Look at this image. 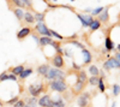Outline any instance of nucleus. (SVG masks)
<instances>
[{
	"label": "nucleus",
	"mask_w": 120,
	"mask_h": 107,
	"mask_svg": "<svg viewBox=\"0 0 120 107\" xmlns=\"http://www.w3.org/2000/svg\"><path fill=\"white\" fill-rule=\"evenodd\" d=\"M18 100H19V96H18V95H16V96H13V98L8 99L7 101H4V105H5V106H13Z\"/></svg>",
	"instance_id": "c756f323"
},
{
	"label": "nucleus",
	"mask_w": 120,
	"mask_h": 107,
	"mask_svg": "<svg viewBox=\"0 0 120 107\" xmlns=\"http://www.w3.org/2000/svg\"><path fill=\"white\" fill-rule=\"evenodd\" d=\"M112 90H113V92H112V93H113V96L115 98V96H118V95L120 94V85L116 84V83L113 84V85H112Z\"/></svg>",
	"instance_id": "f704fd0d"
},
{
	"label": "nucleus",
	"mask_w": 120,
	"mask_h": 107,
	"mask_svg": "<svg viewBox=\"0 0 120 107\" xmlns=\"http://www.w3.org/2000/svg\"><path fill=\"white\" fill-rule=\"evenodd\" d=\"M33 33L37 34V35H41V36H48V37H52L51 34V29H49L46 23H35V27L33 29Z\"/></svg>",
	"instance_id": "20e7f679"
},
{
	"label": "nucleus",
	"mask_w": 120,
	"mask_h": 107,
	"mask_svg": "<svg viewBox=\"0 0 120 107\" xmlns=\"http://www.w3.org/2000/svg\"><path fill=\"white\" fill-rule=\"evenodd\" d=\"M22 3L24 4L26 11H30V12H33V13H35V12H36V11H35V8H34L33 0H22Z\"/></svg>",
	"instance_id": "5701e85b"
},
{
	"label": "nucleus",
	"mask_w": 120,
	"mask_h": 107,
	"mask_svg": "<svg viewBox=\"0 0 120 107\" xmlns=\"http://www.w3.org/2000/svg\"><path fill=\"white\" fill-rule=\"evenodd\" d=\"M105 48L107 50V52H111V51H114L115 50V45L113 42V40L111 38V35L107 34L106 35V38H105Z\"/></svg>",
	"instance_id": "4468645a"
},
{
	"label": "nucleus",
	"mask_w": 120,
	"mask_h": 107,
	"mask_svg": "<svg viewBox=\"0 0 120 107\" xmlns=\"http://www.w3.org/2000/svg\"><path fill=\"white\" fill-rule=\"evenodd\" d=\"M70 1H72V3H73V1H76V0H70Z\"/></svg>",
	"instance_id": "8fccbe9b"
},
{
	"label": "nucleus",
	"mask_w": 120,
	"mask_h": 107,
	"mask_svg": "<svg viewBox=\"0 0 120 107\" xmlns=\"http://www.w3.org/2000/svg\"><path fill=\"white\" fill-rule=\"evenodd\" d=\"M98 81H100V77L98 76H90L89 78H88V84L93 85V87H97Z\"/></svg>",
	"instance_id": "a878e982"
},
{
	"label": "nucleus",
	"mask_w": 120,
	"mask_h": 107,
	"mask_svg": "<svg viewBox=\"0 0 120 107\" xmlns=\"http://www.w3.org/2000/svg\"><path fill=\"white\" fill-rule=\"evenodd\" d=\"M97 88L100 90V93H105L106 92V83H105V78L100 76V81H98V84H97Z\"/></svg>",
	"instance_id": "bb28decb"
},
{
	"label": "nucleus",
	"mask_w": 120,
	"mask_h": 107,
	"mask_svg": "<svg viewBox=\"0 0 120 107\" xmlns=\"http://www.w3.org/2000/svg\"><path fill=\"white\" fill-rule=\"evenodd\" d=\"M66 42L68 45H73V46H76L78 48H81V50H84V48H85V45H83L82 42H79L77 40H66Z\"/></svg>",
	"instance_id": "c85d7f7f"
},
{
	"label": "nucleus",
	"mask_w": 120,
	"mask_h": 107,
	"mask_svg": "<svg viewBox=\"0 0 120 107\" xmlns=\"http://www.w3.org/2000/svg\"><path fill=\"white\" fill-rule=\"evenodd\" d=\"M109 8H111V6H106L105 10L97 16V19L100 22H101V24H108L109 22Z\"/></svg>",
	"instance_id": "9b49d317"
},
{
	"label": "nucleus",
	"mask_w": 120,
	"mask_h": 107,
	"mask_svg": "<svg viewBox=\"0 0 120 107\" xmlns=\"http://www.w3.org/2000/svg\"><path fill=\"white\" fill-rule=\"evenodd\" d=\"M61 41H58V40H53V42H52V47L54 48V50L56 51V53L58 54H61V55H64V48L61 47Z\"/></svg>",
	"instance_id": "aec40b11"
},
{
	"label": "nucleus",
	"mask_w": 120,
	"mask_h": 107,
	"mask_svg": "<svg viewBox=\"0 0 120 107\" xmlns=\"http://www.w3.org/2000/svg\"><path fill=\"white\" fill-rule=\"evenodd\" d=\"M103 10H105V6H98V7L94 8L93 11H91V13H90V15H91L93 17H94V16H98L100 13H101V12L103 11Z\"/></svg>",
	"instance_id": "473e14b6"
},
{
	"label": "nucleus",
	"mask_w": 120,
	"mask_h": 107,
	"mask_svg": "<svg viewBox=\"0 0 120 107\" xmlns=\"http://www.w3.org/2000/svg\"><path fill=\"white\" fill-rule=\"evenodd\" d=\"M4 107H5V106H4Z\"/></svg>",
	"instance_id": "603ef678"
},
{
	"label": "nucleus",
	"mask_w": 120,
	"mask_h": 107,
	"mask_svg": "<svg viewBox=\"0 0 120 107\" xmlns=\"http://www.w3.org/2000/svg\"><path fill=\"white\" fill-rule=\"evenodd\" d=\"M91 102V93L90 92H83L79 94L77 99V105L78 107H86Z\"/></svg>",
	"instance_id": "39448f33"
},
{
	"label": "nucleus",
	"mask_w": 120,
	"mask_h": 107,
	"mask_svg": "<svg viewBox=\"0 0 120 107\" xmlns=\"http://www.w3.org/2000/svg\"><path fill=\"white\" fill-rule=\"evenodd\" d=\"M51 69V65L49 64H41V65H38L37 66V69H36V72L38 76H41V77H45L48 72V70Z\"/></svg>",
	"instance_id": "dca6fc26"
},
{
	"label": "nucleus",
	"mask_w": 120,
	"mask_h": 107,
	"mask_svg": "<svg viewBox=\"0 0 120 107\" xmlns=\"http://www.w3.org/2000/svg\"><path fill=\"white\" fill-rule=\"evenodd\" d=\"M82 54H83V64L84 65H89L93 61V54L90 53V51L85 47L84 50H82Z\"/></svg>",
	"instance_id": "ddd939ff"
},
{
	"label": "nucleus",
	"mask_w": 120,
	"mask_h": 107,
	"mask_svg": "<svg viewBox=\"0 0 120 107\" xmlns=\"http://www.w3.org/2000/svg\"><path fill=\"white\" fill-rule=\"evenodd\" d=\"M64 55H66L67 58H73L72 55V51L68 50V48H64Z\"/></svg>",
	"instance_id": "4c0bfd02"
},
{
	"label": "nucleus",
	"mask_w": 120,
	"mask_h": 107,
	"mask_svg": "<svg viewBox=\"0 0 120 107\" xmlns=\"http://www.w3.org/2000/svg\"><path fill=\"white\" fill-rule=\"evenodd\" d=\"M76 16H77V18L79 19V21H81V23H82V27H83V28H89L88 23L85 22V18H84L83 13H79V12H76Z\"/></svg>",
	"instance_id": "7c9ffc66"
},
{
	"label": "nucleus",
	"mask_w": 120,
	"mask_h": 107,
	"mask_svg": "<svg viewBox=\"0 0 120 107\" xmlns=\"http://www.w3.org/2000/svg\"><path fill=\"white\" fill-rule=\"evenodd\" d=\"M101 28V22L98 21V19L96 18H94V21L91 22V24L89 25V30H90V33H95L96 30H98V29Z\"/></svg>",
	"instance_id": "412c9836"
},
{
	"label": "nucleus",
	"mask_w": 120,
	"mask_h": 107,
	"mask_svg": "<svg viewBox=\"0 0 120 107\" xmlns=\"http://www.w3.org/2000/svg\"><path fill=\"white\" fill-rule=\"evenodd\" d=\"M119 28H120V24H119Z\"/></svg>",
	"instance_id": "3c124183"
},
{
	"label": "nucleus",
	"mask_w": 120,
	"mask_h": 107,
	"mask_svg": "<svg viewBox=\"0 0 120 107\" xmlns=\"http://www.w3.org/2000/svg\"><path fill=\"white\" fill-rule=\"evenodd\" d=\"M25 69L24 67V65L23 64H21V65H17V66H12V67H10V69L7 70V72H10V73H13V75H16L17 77L21 75L22 72H23V70Z\"/></svg>",
	"instance_id": "f3484780"
},
{
	"label": "nucleus",
	"mask_w": 120,
	"mask_h": 107,
	"mask_svg": "<svg viewBox=\"0 0 120 107\" xmlns=\"http://www.w3.org/2000/svg\"><path fill=\"white\" fill-rule=\"evenodd\" d=\"M25 103H29V105H37L38 103V98H35V96H28V98L24 99Z\"/></svg>",
	"instance_id": "cd10ccee"
},
{
	"label": "nucleus",
	"mask_w": 120,
	"mask_h": 107,
	"mask_svg": "<svg viewBox=\"0 0 120 107\" xmlns=\"http://www.w3.org/2000/svg\"><path fill=\"white\" fill-rule=\"evenodd\" d=\"M82 69H81V65H78V64H76L75 61L72 63V71H75V72H78V71H81Z\"/></svg>",
	"instance_id": "58836bf2"
},
{
	"label": "nucleus",
	"mask_w": 120,
	"mask_h": 107,
	"mask_svg": "<svg viewBox=\"0 0 120 107\" xmlns=\"http://www.w3.org/2000/svg\"><path fill=\"white\" fill-rule=\"evenodd\" d=\"M78 38V35L77 34H73V35H71L70 37H65V40H77Z\"/></svg>",
	"instance_id": "79ce46f5"
},
{
	"label": "nucleus",
	"mask_w": 120,
	"mask_h": 107,
	"mask_svg": "<svg viewBox=\"0 0 120 107\" xmlns=\"http://www.w3.org/2000/svg\"><path fill=\"white\" fill-rule=\"evenodd\" d=\"M12 12H13V15L16 16V18L18 19L21 23H23V18H24V11H23V8H19V7H15L13 10H12Z\"/></svg>",
	"instance_id": "6ab92c4d"
},
{
	"label": "nucleus",
	"mask_w": 120,
	"mask_h": 107,
	"mask_svg": "<svg viewBox=\"0 0 120 107\" xmlns=\"http://www.w3.org/2000/svg\"><path fill=\"white\" fill-rule=\"evenodd\" d=\"M24 107H37V105H29V103H25Z\"/></svg>",
	"instance_id": "c03bdc74"
},
{
	"label": "nucleus",
	"mask_w": 120,
	"mask_h": 107,
	"mask_svg": "<svg viewBox=\"0 0 120 107\" xmlns=\"http://www.w3.org/2000/svg\"><path fill=\"white\" fill-rule=\"evenodd\" d=\"M5 105H4V101H1V100H0V107H4Z\"/></svg>",
	"instance_id": "49530a36"
},
{
	"label": "nucleus",
	"mask_w": 120,
	"mask_h": 107,
	"mask_svg": "<svg viewBox=\"0 0 120 107\" xmlns=\"http://www.w3.org/2000/svg\"><path fill=\"white\" fill-rule=\"evenodd\" d=\"M88 72L91 75V76H100V70H98V67H97L96 65H94V64L89 65V67H88Z\"/></svg>",
	"instance_id": "393cba45"
},
{
	"label": "nucleus",
	"mask_w": 120,
	"mask_h": 107,
	"mask_svg": "<svg viewBox=\"0 0 120 107\" xmlns=\"http://www.w3.org/2000/svg\"><path fill=\"white\" fill-rule=\"evenodd\" d=\"M45 80L47 81H53V80H66V73L61 69L56 67H51L48 70L47 75L45 76Z\"/></svg>",
	"instance_id": "7ed1b4c3"
},
{
	"label": "nucleus",
	"mask_w": 120,
	"mask_h": 107,
	"mask_svg": "<svg viewBox=\"0 0 120 107\" xmlns=\"http://www.w3.org/2000/svg\"><path fill=\"white\" fill-rule=\"evenodd\" d=\"M76 77H77V81H79V82H82V83L88 85V78H89V77L86 76V71L81 70V71L76 72Z\"/></svg>",
	"instance_id": "a211bd4d"
},
{
	"label": "nucleus",
	"mask_w": 120,
	"mask_h": 107,
	"mask_svg": "<svg viewBox=\"0 0 120 107\" xmlns=\"http://www.w3.org/2000/svg\"><path fill=\"white\" fill-rule=\"evenodd\" d=\"M47 90H48V83H43V82L31 83L26 88V92L29 93V95L35 96V98H38L42 93H47Z\"/></svg>",
	"instance_id": "f257e3e1"
},
{
	"label": "nucleus",
	"mask_w": 120,
	"mask_h": 107,
	"mask_svg": "<svg viewBox=\"0 0 120 107\" xmlns=\"http://www.w3.org/2000/svg\"><path fill=\"white\" fill-rule=\"evenodd\" d=\"M112 107H116V102H115V101H113V103H112Z\"/></svg>",
	"instance_id": "de8ad7c7"
},
{
	"label": "nucleus",
	"mask_w": 120,
	"mask_h": 107,
	"mask_svg": "<svg viewBox=\"0 0 120 107\" xmlns=\"http://www.w3.org/2000/svg\"><path fill=\"white\" fill-rule=\"evenodd\" d=\"M48 88L53 92L61 94L68 89V84L66 83L65 80H53V81L48 82Z\"/></svg>",
	"instance_id": "f03ea898"
},
{
	"label": "nucleus",
	"mask_w": 120,
	"mask_h": 107,
	"mask_svg": "<svg viewBox=\"0 0 120 107\" xmlns=\"http://www.w3.org/2000/svg\"><path fill=\"white\" fill-rule=\"evenodd\" d=\"M48 61L51 65H53V67H56V69H64L65 67V61H64V58L61 54L55 53L52 58H49Z\"/></svg>",
	"instance_id": "423d86ee"
},
{
	"label": "nucleus",
	"mask_w": 120,
	"mask_h": 107,
	"mask_svg": "<svg viewBox=\"0 0 120 107\" xmlns=\"http://www.w3.org/2000/svg\"><path fill=\"white\" fill-rule=\"evenodd\" d=\"M40 107H53V99L49 94H45L38 98V103Z\"/></svg>",
	"instance_id": "6e6552de"
},
{
	"label": "nucleus",
	"mask_w": 120,
	"mask_h": 107,
	"mask_svg": "<svg viewBox=\"0 0 120 107\" xmlns=\"http://www.w3.org/2000/svg\"><path fill=\"white\" fill-rule=\"evenodd\" d=\"M31 34H33V28L31 27H23L22 29H19V30L17 31V40L23 41L24 38H26Z\"/></svg>",
	"instance_id": "1a4fd4ad"
},
{
	"label": "nucleus",
	"mask_w": 120,
	"mask_h": 107,
	"mask_svg": "<svg viewBox=\"0 0 120 107\" xmlns=\"http://www.w3.org/2000/svg\"><path fill=\"white\" fill-rule=\"evenodd\" d=\"M114 58H115V59L120 63V52H116V53H115V55H114Z\"/></svg>",
	"instance_id": "37998d69"
},
{
	"label": "nucleus",
	"mask_w": 120,
	"mask_h": 107,
	"mask_svg": "<svg viewBox=\"0 0 120 107\" xmlns=\"http://www.w3.org/2000/svg\"><path fill=\"white\" fill-rule=\"evenodd\" d=\"M7 81H15V82H17V81H18V77H17L16 75H13V73H8Z\"/></svg>",
	"instance_id": "ea45409f"
},
{
	"label": "nucleus",
	"mask_w": 120,
	"mask_h": 107,
	"mask_svg": "<svg viewBox=\"0 0 120 107\" xmlns=\"http://www.w3.org/2000/svg\"><path fill=\"white\" fill-rule=\"evenodd\" d=\"M86 107H93V106H91V105H88V106H86Z\"/></svg>",
	"instance_id": "09e8293b"
},
{
	"label": "nucleus",
	"mask_w": 120,
	"mask_h": 107,
	"mask_svg": "<svg viewBox=\"0 0 120 107\" xmlns=\"http://www.w3.org/2000/svg\"><path fill=\"white\" fill-rule=\"evenodd\" d=\"M51 34H52V37H55L56 40H59V41H63V40H65V37H64L63 35H60L59 33H56L55 30H53V29H51Z\"/></svg>",
	"instance_id": "72a5a7b5"
},
{
	"label": "nucleus",
	"mask_w": 120,
	"mask_h": 107,
	"mask_svg": "<svg viewBox=\"0 0 120 107\" xmlns=\"http://www.w3.org/2000/svg\"><path fill=\"white\" fill-rule=\"evenodd\" d=\"M34 16L36 23H43L46 21V12H35Z\"/></svg>",
	"instance_id": "b1692460"
},
{
	"label": "nucleus",
	"mask_w": 120,
	"mask_h": 107,
	"mask_svg": "<svg viewBox=\"0 0 120 107\" xmlns=\"http://www.w3.org/2000/svg\"><path fill=\"white\" fill-rule=\"evenodd\" d=\"M6 3H7V7L10 11H12V10L15 8L13 7V0H6Z\"/></svg>",
	"instance_id": "a19ab883"
},
{
	"label": "nucleus",
	"mask_w": 120,
	"mask_h": 107,
	"mask_svg": "<svg viewBox=\"0 0 120 107\" xmlns=\"http://www.w3.org/2000/svg\"><path fill=\"white\" fill-rule=\"evenodd\" d=\"M116 50H118V52H120V43L116 45Z\"/></svg>",
	"instance_id": "a18cd8bd"
},
{
	"label": "nucleus",
	"mask_w": 120,
	"mask_h": 107,
	"mask_svg": "<svg viewBox=\"0 0 120 107\" xmlns=\"http://www.w3.org/2000/svg\"><path fill=\"white\" fill-rule=\"evenodd\" d=\"M7 76H8V72H7V71H4V72L0 73V82L7 81Z\"/></svg>",
	"instance_id": "c9c22d12"
},
{
	"label": "nucleus",
	"mask_w": 120,
	"mask_h": 107,
	"mask_svg": "<svg viewBox=\"0 0 120 107\" xmlns=\"http://www.w3.org/2000/svg\"><path fill=\"white\" fill-rule=\"evenodd\" d=\"M53 107H66V102L61 99H58V100H53Z\"/></svg>",
	"instance_id": "2f4dec72"
},
{
	"label": "nucleus",
	"mask_w": 120,
	"mask_h": 107,
	"mask_svg": "<svg viewBox=\"0 0 120 107\" xmlns=\"http://www.w3.org/2000/svg\"><path fill=\"white\" fill-rule=\"evenodd\" d=\"M24 106H25V101H24V99H22V100L19 99V100L13 105V107H24Z\"/></svg>",
	"instance_id": "e433bc0d"
},
{
	"label": "nucleus",
	"mask_w": 120,
	"mask_h": 107,
	"mask_svg": "<svg viewBox=\"0 0 120 107\" xmlns=\"http://www.w3.org/2000/svg\"><path fill=\"white\" fill-rule=\"evenodd\" d=\"M53 42V38L52 37H48V36H40V40H38V46L41 47V50H43V47L46 46H51Z\"/></svg>",
	"instance_id": "2eb2a0df"
},
{
	"label": "nucleus",
	"mask_w": 120,
	"mask_h": 107,
	"mask_svg": "<svg viewBox=\"0 0 120 107\" xmlns=\"http://www.w3.org/2000/svg\"><path fill=\"white\" fill-rule=\"evenodd\" d=\"M33 72H34L33 67H28V69H24V70H23V72H22L21 75H19L18 77H19V80H21V81L23 82V81H25V80H26L28 77H29L30 75H31Z\"/></svg>",
	"instance_id": "4be33fe9"
},
{
	"label": "nucleus",
	"mask_w": 120,
	"mask_h": 107,
	"mask_svg": "<svg viewBox=\"0 0 120 107\" xmlns=\"http://www.w3.org/2000/svg\"><path fill=\"white\" fill-rule=\"evenodd\" d=\"M23 23L26 24V25H29V27H30V25H33V24H35L36 21H35V16H34V13H33V12H30V11H26V12L24 13Z\"/></svg>",
	"instance_id": "f8f14e48"
},
{
	"label": "nucleus",
	"mask_w": 120,
	"mask_h": 107,
	"mask_svg": "<svg viewBox=\"0 0 120 107\" xmlns=\"http://www.w3.org/2000/svg\"><path fill=\"white\" fill-rule=\"evenodd\" d=\"M103 69L106 71H111L112 69H120V63L115 59L114 57H109L103 63Z\"/></svg>",
	"instance_id": "0eeeda50"
},
{
	"label": "nucleus",
	"mask_w": 120,
	"mask_h": 107,
	"mask_svg": "<svg viewBox=\"0 0 120 107\" xmlns=\"http://www.w3.org/2000/svg\"><path fill=\"white\" fill-rule=\"evenodd\" d=\"M85 87H86V84L79 82V81H76V82L73 83V85L71 87V93H72V95H73V96H77V95H79L81 93H83L84 89H85Z\"/></svg>",
	"instance_id": "9d476101"
}]
</instances>
